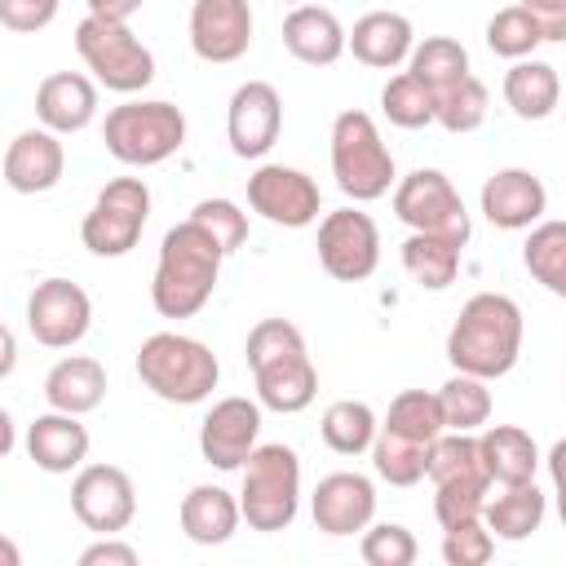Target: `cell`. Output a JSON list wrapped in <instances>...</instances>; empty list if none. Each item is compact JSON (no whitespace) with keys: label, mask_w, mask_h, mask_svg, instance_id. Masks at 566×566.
<instances>
[{"label":"cell","mask_w":566,"mask_h":566,"mask_svg":"<svg viewBox=\"0 0 566 566\" xmlns=\"http://www.w3.org/2000/svg\"><path fill=\"white\" fill-rule=\"evenodd\" d=\"M57 4L62 0H0V22L18 35H31L57 18Z\"/></svg>","instance_id":"bcb514c9"},{"label":"cell","mask_w":566,"mask_h":566,"mask_svg":"<svg viewBox=\"0 0 566 566\" xmlns=\"http://www.w3.org/2000/svg\"><path fill=\"white\" fill-rule=\"evenodd\" d=\"M97 115V84L80 71H53L35 88V119L44 128L62 133H84Z\"/></svg>","instance_id":"ffe728a7"},{"label":"cell","mask_w":566,"mask_h":566,"mask_svg":"<svg viewBox=\"0 0 566 566\" xmlns=\"http://www.w3.org/2000/svg\"><path fill=\"white\" fill-rule=\"evenodd\" d=\"M363 562L367 566H411L416 562V535L398 522H376L363 531V544H358Z\"/></svg>","instance_id":"b9f144b4"},{"label":"cell","mask_w":566,"mask_h":566,"mask_svg":"<svg viewBox=\"0 0 566 566\" xmlns=\"http://www.w3.org/2000/svg\"><path fill=\"white\" fill-rule=\"evenodd\" d=\"M380 429H389V433H398V438H411V442L433 447V442L447 433L442 398H438V394H429V389H402V394L389 402V411H385V424H380Z\"/></svg>","instance_id":"d6a6232c"},{"label":"cell","mask_w":566,"mask_h":566,"mask_svg":"<svg viewBox=\"0 0 566 566\" xmlns=\"http://www.w3.org/2000/svg\"><path fill=\"white\" fill-rule=\"evenodd\" d=\"M137 376L142 385L164 398V402H177V407H195L203 402L217 380H221V363L217 354L195 340V336H181V332H155L142 340L137 349Z\"/></svg>","instance_id":"3957f363"},{"label":"cell","mask_w":566,"mask_h":566,"mask_svg":"<svg viewBox=\"0 0 566 566\" xmlns=\"http://www.w3.org/2000/svg\"><path fill=\"white\" fill-rule=\"evenodd\" d=\"M407 71L420 75V80L433 88V97H438L442 88H451L455 80L473 75V71H469V49H464L460 40H451V35H424V40L411 49Z\"/></svg>","instance_id":"836d02e7"},{"label":"cell","mask_w":566,"mask_h":566,"mask_svg":"<svg viewBox=\"0 0 566 566\" xmlns=\"http://www.w3.org/2000/svg\"><path fill=\"white\" fill-rule=\"evenodd\" d=\"M239 509L243 522L261 535L287 531L301 509V455L283 442H261L243 464Z\"/></svg>","instance_id":"8992f818"},{"label":"cell","mask_w":566,"mask_h":566,"mask_svg":"<svg viewBox=\"0 0 566 566\" xmlns=\"http://www.w3.org/2000/svg\"><path fill=\"white\" fill-rule=\"evenodd\" d=\"M177 522H181V531H186V539H190V544L212 548V544H226V539L239 531L243 509H239V500H234L226 486L199 482V486H190V491L181 495Z\"/></svg>","instance_id":"d4e9b609"},{"label":"cell","mask_w":566,"mask_h":566,"mask_svg":"<svg viewBox=\"0 0 566 566\" xmlns=\"http://www.w3.org/2000/svg\"><path fill=\"white\" fill-rule=\"evenodd\" d=\"M283 49L305 66H332L349 49V31L323 4H296L283 18Z\"/></svg>","instance_id":"7402d4cb"},{"label":"cell","mask_w":566,"mask_h":566,"mask_svg":"<svg viewBox=\"0 0 566 566\" xmlns=\"http://www.w3.org/2000/svg\"><path fill=\"white\" fill-rule=\"evenodd\" d=\"M491 486H495V482H491L486 473H464V478L433 482V517H438V526L447 531V526H460V522L482 517Z\"/></svg>","instance_id":"74e56055"},{"label":"cell","mask_w":566,"mask_h":566,"mask_svg":"<svg viewBox=\"0 0 566 566\" xmlns=\"http://www.w3.org/2000/svg\"><path fill=\"white\" fill-rule=\"evenodd\" d=\"M93 301L71 279H44L27 296V327L44 349H71L88 336Z\"/></svg>","instance_id":"4fadbf2b"},{"label":"cell","mask_w":566,"mask_h":566,"mask_svg":"<svg viewBox=\"0 0 566 566\" xmlns=\"http://www.w3.org/2000/svg\"><path fill=\"white\" fill-rule=\"evenodd\" d=\"M310 513H314V526L336 539L367 531L376 517V486H371V478L349 473V469L327 473V478H318V486L310 495Z\"/></svg>","instance_id":"e0dca14e"},{"label":"cell","mask_w":566,"mask_h":566,"mask_svg":"<svg viewBox=\"0 0 566 566\" xmlns=\"http://www.w3.org/2000/svg\"><path fill=\"white\" fill-rule=\"evenodd\" d=\"M226 256H230L226 243L199 217H186L159 243V261H155V279H150V305L164 318H195L221 279Z\"/></svg>","instance_id":"6da1fadb"},{"label":"cell","mask_w":566,"mask_h":566,"mask_svg":"<svg viewBox=\"0 0 566 566\" xmlns=\"http://www.w3.org/2000/svg\"><path fill=\"white\" fill-rule=\"evenodd\" d=\"M522 310L513 296L504 292H478L464 301L460 318L447 332V358L455 371L482 376V380H500L517 367L522 354Z\"/></svg>","instance_id":"7a4b0ae2"},{"label":"cell","mask_w":566,"mask_h":566,"mask_svg":"<svg viewBox=\"0 0 566 566\" xmlns=\"http://www.w3.org/2000/svg\"><path fill=\"white\" fill-rule=\"evenodd\" d=\"M539 44H544V31H539V22L531 18V9L509 4V9H495V13H491V22H486V49H491L495 57L522 62V57H531Z\"/></svg>","instance_id":"f35d334b"},{"label":"cell","mask_w":566,"mask_h":566,"mask_svg":"<svg viewBox=\"0 0 566 566\" xmlns=\"http://www.w3.org/2000/svg\"><path fill=\"white\" fill-rule=\"evenodd\" d=\"M150 221V190L142 177H115L97 190L93 208L80 221V243L93 256H124L137 248Z\"/></svg>","instance_id":"ba28073f"},{"label":"cell","mask_w":566,"mask_h":566,"mask_svg":"<svg viewBox=\"0 0 566 566\" xmlns=\"http://www.w3.org/2000/svg\"><path fill=\"white\" fill-rule=\"evenodd\" d=\"M287 4H305V0H287Z\"/></svg>","instance_id":"f5cc1de1"},{"label":"cell","mask_w":566,"mask_h":566,"mask_svg":"<svg viewBox=\"0 0 566 566\" xmlns=\"http://www.w3.org/2000/svg\"><path fill=\"white\" fill-rule=\"evenodd\" d=\"M318 433H323V442H327L336 455H363V451H371V442H376V433H380V420H376V411H371L367 402H358V398H336V402L323 411Z\"/></svg>","instance_id":"4dcf8cb0"},{"label":"cell","mask_w":566,"mask_h":566,"mask_svg":"<svg viewBox=\"0 0 566 566\" xmlns=\"http://www.w3.org/2000/svg\"><path fill=\"white\" fill-rule=\"evenodd\" d=\"M548 478H553V495H557V513H562V526H566V438H557L548 447Z\"/></svg>","instance_id":"681fc988"},{"label":"cell","mask_w":566,"mask_h":566,"mask_svg":"<svg viewBox=\"0 0 566 566\" xmlns=\"http://www.w3.org/2000/svg\"><path fill=\"white\" fill-rule=\"evenodd\" d=\"M71 513L93 535H119L137 513V486L119 464H84L71 482Z\"/></svg>","instance_id":"7c38bea8"},{"label":"cell","mask_w":566,"mask_h":566,"mask_svg":"<svg viewBox=\"0 0 566 566\" xmlns=\"http://www.w3.org/2000/svg\"><path fill=\"white\" fill-rule=\"evenodd\" d=\"M442 416H447V429H460V433H478L486 420H491V389L482 376H469V371H455L442 389Z\"/></svg>","instance_id":"d590c367"},{"label":"cell","mask_w":566,"mask_h":566,"mask_svg":"<svg viewBox=\"0 0 566 566\" xmlns=\"http://www.w3.org/2000/svg\"><path fill=\"white\" fill-rule=\"evenodd\" d=\"M301 349H305V336H301V327L287 323V318H261V323L248 332V345H243L248 367H261V363H274V358H283V354H301Z\"/></svg>","instance_id":"7bdbcfd3"},{"label":"cell","mask_w":566,"mask_h":566,"mask_svg":"<svg viewBox=\"0 0 566 566\" xmlns=\"http://www.w3.org/2000/svg\"><path fill=\"white\" fill-rule=\"evenodd\" d=\"M460 243H451V239H442V234H420V230H411L407 234V243H402V265H407V274L424 287V292H442V287H451L455 283V274H460Z\"/></svg>","instance_id":"f546056e"},{"label":"cell","mask_w":566,"mask_h":566,"mask_svg":"<svg viewBox=\"0 0 566 566\" xmlns=\"http://www.w3.org/2000/svg\"><path fill=\"white\" fill-rule=\"evenodd\" d=\"M75 53L93 71V80L106 84L111 93H142L155 80V53L133 35L128 22H111V18H93V13L80 18Z\"/></svg>","instance_id":"52a82bcc"},{"label":"cell","mask_w":566,"mask_h":566,"mask_svg":"<svg viewBox=\"0 0 566 566\" xmlns=\"http://www.w3.org/2000/svg\"><path fill=\"white\" fill-rule=\"evenodd\" d=\"M27 455L35 460V469L44 473H71L84 469L88 460V429L80 424V416L71 411H44L27 424Z\"/></svg>","instance_id":"44dd1931"},{"label":"cell","mask_w":566,"mask_h":566,"mask_svg":"<svg viewBox=\"0 0 566 566\" xmlns=\"http://www.w3.org/2000/svg\"><path fill=\"white\" fill-rule=\"evenodd\" d=\"M252 44V9L248 0H195L190 4V49L195 57L226 66L239 62Z\"/></svg>","instance_id":"2e32d148"},{"label":"cell","mask_w":566,"mask_h":566,"mask_svg":"<svg viewBox=\"0 0 566 566\" xmlns=\"http://www.w3.org/2000/svg\"><path fill=\"white\" fill-rule=\"evenodd\" d=\"M491 553H495V535L482 517L442 531V562L447 566H486Z\"/></svg>","instance_id":"ee69618b"},{"label":"cell","mask_w":566,"mask_h":566,"mask_svg":"<svg viewBox=\"0 0 566 566\" xmlns=\"http://www.w3.org/2000/svg\"><path fill=\"white\" fill-rule=\"evenodd\" d=\"M252 380H256V402L279 411V416H296L314 402L318 394V371L310 363V354H283L274 363H261L252 367Z\"/></svg>","instance_id":"cb8c5ba5"},{"label":"cell","mask_w":566,"mask_h":566,"mask_svg":"<svg viewBox=\"0 0 566 566\" xmlns=\"http://www.w3.org/2000/svg\"><path fill=\"white\" fill-rule=\"evenodd\" d=\"M416 49V31L402 13L394 9H371L354 22L349 31V53L363 62V66H376V71H394L411 57Z\"/></svg>","instance_id":"603a6c76"},{"label":"cell","mask_w":566,"mask_h":566,"mask_svg":"<svg viewBox=\"0 0 566 566\" xmlns=\"http://www.w3.org/2000/svg\"><path fill=\"white\" fill-rule=\"evenodd\" d=\"M380 111L389 124L398 128H424V124H438V97L433 88L411 75V71H398L385 88H380Z\"/></svg>","instance_id":"e575fe53"},{"label":"cell","mask_w":566,"mask_h":566,"mask_svg":"<svg viewBox=\"0 0 566 566\" xmlns=\"http://www.w3.org/2000/svg\"><path fill=\"white\" fill-rule=\"evenodd\" d=\"M464 473H486L478 433L447 429V433L429 447V482H447V478H464ZM486 478H491V473H486Z\"/></svg>","instance_id":"60d3db41"},{"label":"cell","mask_w":566,"mask_h":566,"mask_svg":"<svg viewBox=\"0 0 566 566\" xmlns=\"http://www.w3.org/2000/svg\"><path fill=\"white\" fill-rule=\"evenodd\" d=\"M146 0H88V13L93 18H111V22H128Z\"/></svg>","instance_id":"f907efd6"},{"label":"cell","mask_w":566,"mask_h":566,"mask_svg":"<svg viewBox=\"0 0 566 566\" xmlns=\"http://www.w3.org/2000/svg\"><path fill=\"white\" fill-rule=\"evenodd\" d=\"M106 398V367L88 354H71L57 358L44 376V402L53 411H71V416H88L97 411Z\"/></svg>","instance_id":"484cf974"},{"label":"cell","mask_w":566,"mask_h":566,"mask_svg":"<svg viewBox=\"0 0 566 566\" xmlns=\"http://www.w3.org/2000/svg\"><path fill=\"white\" fill-rule=\"evenodd\" d=\"M248 208H252L256 217H265L270 226L305 230V226L318 221L323 195H318V186H314L310 172L287 168V164H261V168L248 177Z\"/></svg>","instance_id":"8fae6325"},{"label":"cell","mask_w":566,"mask_h":566,"mask_svg":"<svg viewBox=\"0 0 566 566\" xmlns=\"http://www.w3.org/2000/svg\"><path fill=\"white\" fill-rule=\"evenodd\" d=\"M318 265L336 283H363L380 265V230L358 208H336L318 217Z\"/></svg>","instance_id":"30bf717a"},{"label":"cell","mask_w":566,"mask_h":566,"mask_svg":"<svg viewBox=\"0 0 566 566\" xmlns=\"http://www.w3.org/2000/svg\"><path fill=\"white\" fill-rule=\"evenodd\" d=\"M261 402L252 398H221L212 402V411L203 416L199 424V451L212 469L221 473H234L248 464V455L261 447Z\"/></svg>","instance_id":"5bb4252c"},{"label":"cell","mask_w":566,"mask_h":566,"mask_svg":"<svg viewBox=\"0 0 566 566\" xmlns=\"http://www.w3.org/2000/svg\"><path fill=\"white\" fill-rule=\"evenodd\" d=\"M62 168H66V150L57 142L53 128H27L9 142L4 150V186L13 195H44L62 181Z\"/></svg>","instance_id":"d6986e66"},{"label":"cell","mask_w":566,"mask_h":566,"mask_svg":"<svg viewBox=\"0 0 566 566\" xmlns=\"http://www.w3.org/2000/svg\"><path fill=\"white\" fill-rule=\"evenodd\" d=\"M80 566H137V548L115 535H102L97 544H88L80 553Z\"/></svg>","instance_id":"7dc6e473"},{"label":"cell","mask_w":566,"mask_h":566,"mask_svg":"<svg viewBox=\"0 0 566 566\" xmlns=\"http://www.w3.org/2000/svg\"><path fill=\"white\" fill-rule=\"evenodd\" d=\"M504 102L517 119H548L562 106V80L548 62L539 57H522L509 66L504 75Z\"/></svg>","instance_id":"f1b7e54d"},{"label":"cell","mask_w":566,"mask_h":566,"mask_svg":"<svg viewBox=\"0 0 566 566\" xmlns=\"http://www.w3.org/2000/svg\"><path fill=\"white\" fill-rule=\"evenodd\" d=\"M13 358H18V345H13V332H4V367H0L4 376L13 371Z\"/></svg>","instance_id":"816d5d0a"},{"label":"cell","mask_w":566,"mask_h":566,"mask_svg":"<svg viewBox=\"0 0 566 566\" xmlns=\"http://www.w3.org/2000/svg\"><path fill=\"white\" fill-rule=\"evenodd\" d=\"M522 9H531V18L539 22L544 40L566 44V0H522Z\"/></svg>","instance_id":"c3c4849f"},{"label":"cell","mask_w":566,"mask_h":566,"mask_svg":"<svg viewBox=\"0 0 566 566\" xmlns=\"http://www.w3.org/2000/svg\"><path fill=\"white\" fill-rule=\"evenodd\" d=\"M394 217L407 226V230H420V234H442L451 243H469L473 234V221H469V208L460 199V190L451 186L447 172L438 168H416L407 172L398 186H394Z\"/></svg>","instance_id":"9c48e42d"},{"label":"cell","mask_w":566,"mask_h":566,"mask_svg":"<svg viewBox=\"0 0 566 566\" xmlns=\"http://www.w3.org/2000/svg\"><path fill=\"white\" fill-rule=\"evenodd\" d=\"M522 265L544 292L566 301V221H535L522 243Z\"/></svg>","instance_id":"1f68e13d"},{"label":"cell","mask_w":566,"mask_h":566,"mask_svg":"<svg viewBox=\"0 0 566 566\" xmlns=\"http://www.w3.org/2000/svg\"><path fill=\"white\" fill-rule=\"evenodd\" d=\"M332 177H336L340 195L354 203H371V199L389 195V186L398 181L394 150L385 146V137L367 111H340L332 119Z\"/></svg>","instance_id":"5b68a950"},{"label":"cell","mask_w":566,"mask_h":566,"mask_svg":"<svg viewBox=\"0 0 566 566\" xmlns=\"http://www.w3.org/2000/svg\"><path fill=\"white\" fill-rule=\"evenodd\" d=\"M544 513H548V500H544V491L531 478V482H513V486H500L495 495H486L482 522L491 526L495 539L522 544V539H531L544 526Z\"/></svg>","instance_id":"4316f807"},{"label":"cell","mask_w":566,"mask_h":566,"mask_svg":"<svg viewBox=\"0 0 566 566\" xmlns=\"http://www.w3.org/2000/svg\"><path fill=\"white\" fill-rule=\"evenodd\" d=\"M478 447H482V464H486V473H491L495 486L531 482L535 469H539V447L517 424H491V429H482L478 433Z\"/></svg>","instance_id":"83f0119b"},{"label":"cell","mask_w":566,"mask_h":566,"mask_svg":"<svg viewBox=\"0 0 566 566\" xmlns=\"http://www.w3.org/2000/svg\"><path fill=\"white\" fill-rule=\"evenodd\" d=\"M486 102H491L486 84L478 75H464V80H455L451 88L438 93V124L447 133H473L486 119Z\"/></svg>","instance_id":"ab89813d"},{"label":"cell","mask_w":566,"mask_h":566,"mask_svg":"<svg viewBox=\"0 0 566 566\" xmlns=\"http://www.w3.org/2000/svg\"><path fill=\"white\" fill-rule=\"evenodd\" d=\"M548 212V190L531 168H500L482 181V217L495 230H531Z\"/></svg>","instance_id":"ac0fdd59"},{"label":"cell","mask_w":566,"mask_h":566,"mask_svg":"<svg viewBox=\"0 0 566 566\" xmlns=\"http://www.w3.org/2000/svg\"><path fill=\"white\" fill-rule=\"evenodd\" d=\"M283 133V97L270 80H248L230 93L226 137L239 159H261Z\"/></svg>","instance_id":"9a60e30c"},{"label":"cell","mask_w":566,"mask_h":566,"mask_svg":"<svg viewBox=\"0 0 566 566\" xmlns=\"http://www.w3.org/2000/svg\"><path fill=\"white\" fill-rule=\"evenodd\" d=\"M102 142H106V150L119 164H128V168H155V164L172 159L186 146V115L172 102L133 97V102L106 111Z\"/></svg>","instance_id":"277c9868"},{"label":"cell","mask_w":566,"mask_h":566,"mask_svg":"<svg viewBox=\"0 0 566 566\" xmlns=\"http://www.w3.org/2000/svg\"><path fill=\"white\" fill-rule=\"evenodd\" d=\"M371 464L389 486H416L420 478H429V447L380 429L371 442Z\"/></svg>","instance_id":"8d00e7d4"},{"label":"cell","mask_w":566,"mask_h":566,"mask_svg":"<svg viewBox=\"0 0 566 566\" xmlns=\"http://www.w3.org/2000/svg\"><path fill=\"white\" fill-rule=\"evenodd\" d=\"M190 217H199V221L226 243V252H239L243 239H248V212H243L239 203H230V199H199V203L190 208Z\"/></svg>","instance_id":"f6af8a7d"}]
</instances>
